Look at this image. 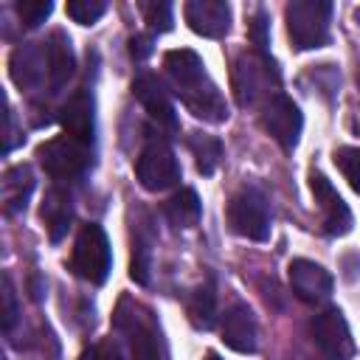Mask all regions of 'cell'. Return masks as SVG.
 I'll list each match as a JSON object with an SVG mask.
<instances>
[{"label":"cell","instance_id":"obj_1","mask_svg":"<svg viewBox=\"0 0 360 360\" xmlns=\"http://www.w3.org/2000/svg\"><path fill=\"white\" fill-rule=\"evenodd\" d=\"M163 68H166V76H169L174 96L197 118H202L208 124H219L228 118V104H225L222 93L217 90V84L211 82L202 59L194 51H188V48L169 51L163 59Z\"/></svg>","mask_w":360,"mask_h":360},{"label":"cell","instance_id":"obj_2","mask_svg":"<svg viewBox=\"0 0 360 360\" xmlns=\"http://www.w3.org/2000/svg\"><path fill=\"white\" fill-rule=\"evenodd\" d=\"M329 0H292L284 8L287 34L295 51H315L329 42Z\"/></svg>","mask_w":360,"mask_h":360},{"label":"cell","instance_id":"obj_3","mask_svg":"<svg viewBox=\"0 0 360 360\" xmlns=\"http://www.w3.org/2000/svg\"><path fill=\"white\" fill-rule=\"evenodd\" d=\"M233 90L242 107H253L259 101H270L273 96H278V70L273 59L262 51L242 53L233 68Z\"/></svg>","mask_w":360,"mask_h":360},{"label":"cell","instance_id":"obj_4","mask_svg":"<svg viewBox=\"0 0 360 360\" xmlns=\"http://www.w3.org/2000/svg\"><path fill=\"white\" fill-rule=\"evenodd\" d=\"M110 264H112V256H110V239H107L104 228L93 225V222L82 225V231L73 242L70 270L90 284H101L110 276Z\"/></svg>","mask_w":360,"mask_h":360},{"label":"cell","instance_id":"obj_5","mask_svg":"<svg viewBox=\"0 0 360 360\" xmlns=\"http://www.w3.org/2000/svg\"><path fill=\"white\" fill-rule=\"evenodd\" d=\"M225 219H228V228L242 239L264 242L270 236V211L259 188H239L228 200Z\"/></svg>","mask_w":360,"mask_h":360},{"label":"cell","instance_id":"obj_6","mask_svg":"<svg viewBox=\"0 0 360 360\" xmlns=\"http://www.w3.org/2000/svg\"><path fill=\"white\" fill-rule=\"evenodd\" d=\"M37 158H39V166L53 180H73L87 172L93 152H90V143H82L70 135H59V138L45 141L37 149Z\"/></svg>","mask_w":360,"mask_h":360},{"label":"cell","instance_id":"obj_7","mask_svg":"<svg viewBox=\"0 0 360 360\" xmlns=\"http://www.w3.org/2000/svg\"><path fill=\"white\" fill-rule=\"evenodd\" d=\"M135 177L146 191H166L180 180V166L169 143L163 141H149L138 160H135Z\"/></svg>","mask_w":360,"mask_h":360},{"label":"cell","instance_id":"obj_8","mask_svg":"<svg viewBox=\"0 0 360 360\" xmlns=\"http://www.w3.org/2000/svg\"><path fill=\"white\" fill-rule=\"evenodd\" d=\"M259 121H262V129H264L281 149H292V146L298 143V138H301V127H304L301 110H298V104H295L290 96H284V93H278V96H273L270 101H264Z\"/></svg>","mask_w":360,"mask_h":360},{"label":"cell","instance_id":"obj_9","mask_svg":"<svg viewBox=\"0 0 360 360\" xmlns=\"http://www.w3.org/2000/svg\"><path fill=\"white\" fill-rule=\"evenodd\" d=\"M312 340L323 360H352L354 340L340 309H323L312 318Z\"/></svg>","mask_w":360,"mask_h":360},{"label":"cell","instance_id":"obj_10","mask_svg":"<svg viewBox=\"0 0 360 360\" xmlns=\"http://www.w3.org/2000/svg\"><path fill=\"white\" fill-rule=\"evenodd\" d=\"M138 307H132V315H124V309L118 312V326L129 335V352L132 360H169L166 357V346L160 338V329L155 326V321L149 318V312L135 315Z\"/></svg>","mask_w":360,"mask_h":360},{"label":"cell","instance_id":"obj_11","mask_svg":"<svg viewBox=\"0 0 360 360\" xmlns=\"http://www.w3.org/2000/svg\"><path fill=\"white\" fill-rule=\"evenodd\" d=\"M287 276H290V287H292L295 298H301L304 304H323V301H329V295H332V276L318 262L292 259L290 267H287Z\"/></svg>","mask_w":360,"mask_h":360},{"label":"cell","instance_id":"obj_12","mask_svg":"<svg viewBox=\"0 0 360 360\" xmlns=\"http://www.w3.org/2000/svg\"><path fill=\"white\" fill-rule=\"evenodd\" d=\"M309 188H312V197H315V202H318V208H321L323 231H326L329 236H343V233H349V231H352V211H349V205L343 202V197L332 188V183H329L323 174L312 172Z\"/></svg>","mask_w":360,"mask_h":360},{"label":"cell","instance_id":"obj_13","mask_svg":"<svg viewBox=\"0 0 360 360\" xmlns=\"http://www.w3.org/2000/svg\"><path fill=\"white\" fill-rule=\"evenodd\" d=\"M11 82L20 90H37L48 76V51L45 42H22L8 59Z\"/></svg>","mask_w":360,"mask_h":360},{"label":"cell","instance_id":"obj_14","mask_svg":"<svg viewBox=\"0 0 360 360\" xmlns=\"http://www.w3.org/2000/svg\"><path fill=\"white\" fill-rule=\"evenodd\" d=\"M186 22L200 37H225L231 28V6L225 0H188L183 6Z\"/></svg>","mask_w":360,"mask_h":360},{"label":"cell","instance_id":"obj_15","mask_svg":"<svg viewBox=\"0 0 360 360\" xmlns=\"http://www.w3.org/2000/svg\"><path fill=\"white\" fill-rule=\"evenodd\" d=\"M222 340L228 349L239 352V354H250L256 352L259 343V326L253 318V309L248 304H233L228 307L225 318H222Z\"/></svg>","mask_w":360,"mask_h":360},{"label":"cell","instance_id":"obj_16","mask_svg":"<svg viewBox=\"0 0 360 360\" xmlns=\"http://www.w3.org/2000/svg\"><path fill=\"white\" fill-rule=\"evenodd\" d=\"M132 93L135 98L143 104V110L149 112V118L158 124V127H166V129H177V115H174V107L160 84L158 76L152 73H141L135 82H132Z\"/></svg>","mask_w":360,"mask_h":360},{"label":"cell","instance_id":"obj_17","mask_svg":"<svg viewBox=\"0 0 360 360\" xmlns=\"http://www.w3.org/2000/svg\"><path fill=\"white\" fill-rule=\"evenodd\" d=\"M45 51H48V84H51V93H59L76 73L70 37L65 31H51L45 39Z\"/></svg>","mask_w":360,"mask_h":360},{"label":"cell","instance_id":"obj_18","mask_svg":"<svg viewBox=\"0 0 360 360\" xmlns=\"http://www.w3.org/2000/svg\"><path fill=\"white\" fill-rule=\"evenodd\" d=\"M59 124L65 129V135L82 141V143H93V132H96V118H93V98L82 90L76 96L68 98V104L59 110Z\"/></svg>","mask_w":360,"mask_h":360},{"label":"cell","instance_id":"obj_19","mask_svg":"<svg viewBox=\"0 0 360 360\" xmlns=\"http://www.w3.org/2000/svg\"><path fill=\"white\" fill-rule=\"evenodd\" d=\"M34 191V174H31V166L20 163V166H11L6 174H3V205H6V214H17L28 205V197Z\"/></svg>","mask_w":360,"mask_h":360},{"label":"cell","instance_id":"obj_20","mask_svg":"<svg viewBox=\"0 0 360 360\" xmlns=\"http://www.w3.org/2000/svg\"><path fill=\"white\" fill-rule=\"evenodd\" d=\"M200 211H202V205H200V197H197L194 188H180V191H174L163 202V217L174 228H191V225H197L200 222Z\"/></svg>","mask_w":360,"mask_h":360},{"label":"cell","instance_id":"obj_21","mask_svg":"<svg viewBox=\"0 0 360 360\" xmlns=\"http://www.w3.org/2000/svg\"><path fill=\"white\" fill-rule=\"evenodd\" d=\"M70 217H73L70 197L53 188V191L45 197V205H42V219H45V225H48V231H51V239H53V242L68 231Z\"/></svg>","mask_w":360,"mask_h":360},{"label":"cell","instance_id":"obj_22","mask_svg":"<svg viewBox=\"0 0 360 360\" xmlns=\"http://www.w3.org/2000/svg\"><path fill=\"white\" fill-rule=\"evenodd\" d=\"M188 146H191V152L197 158V172L214 174L219 160H222V143L214 135H191Z\"/></svg>","mask_w":360,"mask_h":360},{"label":"cell","instance_id":"obj_23","mask_svg":"<svg viewBox=\"0 0 360 360\" xmlns=\"http://www.w3.org/2000/svg\"><path fill=\"white\" fill-rule=\"evenodd\" d=\"M188 318L197 329H211L214 318H217V298L211 287H200L194 290V295L188 298Z\"/></svg>","mask_w":360,"mask_h":360},{"label":"cell","instance_id":"obj_24","mask_svg":"<svg viewBox=\"0 0 360 360\" xmlns=\"http://www.w3.org/2000/svg\"><path fill=\"white\" fill-rule=\"evenodd\" d=\"M335 166L346 177V183L360 194V146H340L335 152Z\"/></svg>","mask_w":360,"mask_h":360},{"label":"cell","instance_id":"obj_25","mask_svg":"<svg viewBox=\"0 0 360 360\" xmlns=\"http://www.w3.org/2000/svg\"><path fill=\"white\" fill-rule=\"evenodd\" d=\"M68 17L79 25H93L104 11H107V3L104 0H70L65 6Z\"/></svg>","mask_w":360,"mask_h":360},{"label":"cell","instance_id":"obj_26","mask_svg":"<svg viewBox=\"0 0 360 360\" xmlns=\"http://www.w3.org/2000/svg\"><path fill=\"white\" fill-rule=\"evenodd\" d=\"M14 8L25 28H37L39 22L48 20V14L53 11V3L51 0H20Z\"/></svg>","mask_w":360,"mask_h":360},{"label":"cell","instance_id":"obj_27","mask_svg":"<svg viewBox=\"0 0 360 360\" xmlns=\"http://www.w3.org/2000/svg\"><path fill=\"white\" fill-rule=\"evenodd\" d=\"M141 11H143V20L149 22L152 31H169L174 17H172V3H141Z\"/></svg>","mask_w":360,"mask_h":360},{"label":"cell","instance_id":"obj_28","mask_svg":"<svg viewBox=\"0 0 360 360\" xmlns=\"http://www.w3.org/2000/svg\"><path fill=\"white\" fill-rule=\"evenodd\" d=\"M79 360H124V354L112 340H98L90 349H84L79 354Z\"/></svg>","mask_w":360,"mask_h":360},{"label":"cell","instance_id":"obj_29","mask_svg":"<svg viewBox=\"0 0 360 360\" xmlns=\"http://www.w3.org/2000/svg\"><path fill=\"white\" fill-rule=\"evenodd\" d=\"M17 298H14V287H11V278L6 276L3 278V329L11 332L14 329V321H17Z\"/></svg>","mask_w":360,"mask_h":360},{"label":"cell","instance_id":"obj_30","mask_svg":"<svg viewBox=\"0 0 360 360\" xmlns=\"http://www.w3.org/2000/svg\"><path fill=\"white\" fill-rule=\"evenodd\" d=\"M250 34H253L256 51L267 53V22H264V14H262V11H259V14L253 17V22H250Z\"/></svg>","mask_w":360,"mask_h":360},{"label":"cell","instance_id":"obj_31","mask_svg":"<svg viewBox=\"0 0 360 360\" xmlns=\"http://www.w3.org/2000/svg\"><path fill=\"white\" fill-rule=\"evenodd\" d=\"M129 53H132L135 59H143V56H149V53H152L149 37H132V39H129Z\"/></svg>","mask_w":360,"mask_h":360},{"label":"cell","instance_id":"obj_32","mask_svg":"<svg viewBox=\"0 0 360 360\" xmlns=\"http://www.w3.org/2000/svg\"><path fill=\"white\" fill-rule=\"evenodd\" d=\"M205 360H222V357H219V354H214V352H208V354H205Z\"/></svg>","mask_w":360,"mask_h":360}]
</instances>
